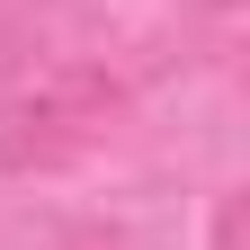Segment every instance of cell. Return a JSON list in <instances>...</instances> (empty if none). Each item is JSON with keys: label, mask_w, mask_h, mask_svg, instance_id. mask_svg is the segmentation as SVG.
<instances>
[{"label": "cell", "mask_w": 250, "mask_h": 250, "mask_svg": "<svg viewBox=\"0 0 250 250\" xmlns=\"http://www.w3.org/2000/svg\"><path fill=\"white\" fill-rule=\"evenodd\" d=\"M116 116V81L72 62V72H45L36 89H18L0 107V170H54L72 152L99 143V125Z\"/></svg>", "instance_id": "obj_1"}]
</instances>
